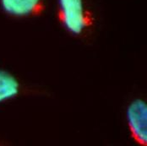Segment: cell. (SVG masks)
<instances>
[{"label": "cell", "mask_w": 147, "mask_h": 146, "mask_svg": "<svg viewBox=\"0 0 147 146\" xmlns=\"http://www.w3.org/2000/svg\"><path fill=\"white\" fill-rule=\"evenodd\" d=\"M58 20L63 29L77 38L86 37L95 26V16L86 0H58Z\"/></svg>", "instance_id": "6da1fadb"}, {"label": "cell", "mask_w": 147, "mask_h": 146, "mask_svg": "<svg viewBox=\"0 0 147 146\" xmlns=\"http://www.w3.org/2000/svg\"><path fill=\"white\" fill-rule=\"evenodd\" d=\"M126 120L129 135L139 145H147V104L141 98H136L129 104Z\"/></svg>", "instance_id": "7a4b0ae2"}, {"label": "cell", "mask_w": 147, "mask_h": 146, "mask_svg": "<svg viewBox=\"0 0 147 146\" xmlns=\"http://www.w3.org/2000/svg\"><path fill=\"white\" fill-rule=\"evenodd\" d=\"M46 0H0V10L15 19L36 17L43 14Z\"/></svg>", "instance_id": "3957f363"}, {"label": "cell", "mask_w": 147, "mask_h": 146, "mask_svg": "<svg viewBox=\"0 0 147 146\" xmlns=\"http://www.w3.org/2000/svg\"><path fill=\"white\" fill-rule=\"evenodd\" d=\"M24 90L21 81L14 73L0 68V104L19 97Z\"/></svg>", "instance_id": "277c9868"}, {"label": "cell", "mask_w": 147, "mask_h": 146, "mask_svg": "<svg viewBox=\"0 0 147 146\" xmlns=\"http://www.w3.org/2000/svg\"><path fill=\"white\" fill-rule=\"evenodd\" d=\"M7 145L4 141H3V140H0V145Z\"/></svg>", "instance_id": "5b68a950"}]
</instances>
